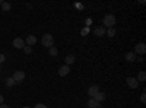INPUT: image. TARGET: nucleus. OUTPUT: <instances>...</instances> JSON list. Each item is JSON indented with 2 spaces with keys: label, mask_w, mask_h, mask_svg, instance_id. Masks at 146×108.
<instances>
[{
  "label": "nucleus",
  "mask_w": 146,
  "mask_h": 108,
  "mask_svg": "<svg viewBox=\"0 0 146 108\" xmlns=\"http://www.w3.org/2000/svg\"><path fill=\"white\" fill-rule=\"evenodd\" d=\"M114 25H115V16L111 15V13L105 15L104 19H102V27L107 29V28H114Z\"/></svg>",
  "instance_id": "nucleus-1"
},
{
  "label": "nucleus",
  "mask_w": 146,
  "mask_h": 108,
  "mask_svg": "<svg viewBox=\"0 0 146 108\" xmlns=\"http://www.w3.org/2000/svg\"><path fill=\"white\" fill-rule=\"evenodd\" d=\"M41 42H42V45H44V47L50 48V47H53V45H54V37H53L51 34H44V35H42Z\"/></svg>",
  "instance_id": "nucleus-2"
},
{
  "label": "nucleus",
  "mask_w": 146,
  "mask_h": 108,
  "mask_svg": "<svg viewBox=\"0 0 146 108\" xmlns=\"http://www.w3.org/2000/svg\"><path fill=\"white\" fill-rule=\"evenodd\" d=\"M25 76H27V75H25V72H23V70H16L12 78H13V80H15L16 83H21V82L25 80Z\"/></svg>",
  "instance_id": "nucleus-3"
},
{
  "label": "nucleus",
  "mask_w": 146,
  "mask_h": 108,
  "mask_svg": "<svg viewBox=\"0 0 146 108\" xmlns=\"http://www.w3.org/2000/svg\"><path fill=\"white\" fill-rule=\"evenodd\" d=\"M126 83H127V86L131 88V89H137V88H139V82H137V79H136V78H133V76H129V78L126 79Z\"/></svg>",
  "instance_id": "nucleus-4"
},
{
  "label": "nucleus",
  "mask_w": 146,
  "mask_h": 108,
  "mask_svg": "<svg viewBox=\"0 0 146 108\" xmlns=\"http://www.w3.org/2000/svg\"><path fill=\"white\" fill-rule=\"evenodd\" d=\"M133 53H135V54H145V53H146V45H145V42L136 44L135 51H133Z\"/></svg>",
  "instance_id": "nucleus-5"
},
{
  "label": "nucleus",
  "mask_w": 146,
  "mask_h": 108,
  "mask_svg": "<svg viewBox=\"0 0 146 108\" xmlns=\"http://www.w3.org/2000/svg\"><path fill=\"white\" fill-rule=\"evenodd\" d=\"M98 92H100V86H98V85H91V86H89V89H88V95H89V98H94Z\"/></svg>",
  "instance_id": "nucleus-6"
},
{
  "label": "nucleus",
  "mask_w": 146,
  "mask_h": 108,
  "mask_svg": "<svg viewBox=\"0 0 146 108\" xmlns=\"http://www.w3.org/2000/svg\"><path fill=\"white\" fill-rule=\"evenodd\" d=\"M25 45H27V44H25V40H22V38H15V40H13V47H15V48L22 50Z\"/></svg>",
  "instance_id": "nucleus-7"
},
{
  "label": "nucleus",
  "mask_w": 146,
  "mask_h": 108,
  "mask_svg": "<svg viewBox=\"0 0 146 108\" xmlns=\"http://www.w3.org/2000/svg\"><path fill=\"white\" fill-rule=\"evenodd\" d=\"M70 73V67L63 64V66H60L58 67V76H67Z\"/></svg>",
  "instance_id": "nucleus-8"
},
{
  "label": "nucleus",
  "mask_w": 146,
  "mask_h": 108,
  "mask_svg": "<svg viewBox=\"0 0 146 108\" xmlns=\"http://www.w3.org/2000/svg\"><path fill=\"white\" fill-rule=\"evenodd\" d=\"M105 28L104 27H96L95 29H94V35H95V37H104V35H105Z\"/></svg>",
  "instance_id": "nucleus-9"
},
{
  "label": "nucleus",
  "mask_w": 146,
  "mask_h": 108,
  "mask_svg": "<svg viewBox=\"0 0 146 108\" xmlns=\"http://www.w3.org/2000/svg\"><path fill=\"white\" fill-rule=\"evenodd\" d=\"M105 98H107V95H105L104 92H101V91H100V92L94 97V99H95L96 102H100V104H102V102L105 101Z\"/></svg>",
  "instance_id": "nucleus-10"
},
{
  "label": "nucleus",
  "mask_w": 146,
  "mask_h": 108,
  "mask_svg": "<svg viewBox=\"0 0 146 108\" xmlns=\"http://www.w3.org/2000/svg\"><path fill=\"white\" fill-rule=\"evenodd\" d=\"M124 58L127 60V62H130V63H133V62H136V54L135 53H133V51H129V53H126L124 54Z\"/></svg>",
  "instance_id": "nucleus-11"
},
{
  "label": "nucleus",
  "mask_w": 146,
  "mask_h": 108,
  "mask_svg": "<svg viewBox=\"0 0 146 108\" xmlns=\"http://www.w3.org/2000/svg\"><path fill=\"white\" fill-rule=\"evenodd\" d=\"M25 44H28L29 47H32L34 44H36V37H35V35H28L27 40H25Z\"/></svg>",
  "instance_id": "nucleus-12"
},
{
  "label": "nucleus",
  "mask_w": 146,
  "mask_h": 108,
  "mask_svg": "<svg viewBox=\"0 0 146 108\" xmlns=\"http://www.w3.org/2000/svg\"><path fill=\"white\" fill-rule=\"evenodd\" d=\"M75 56H73V54H67L66 56V58H64V64L66 66H69V64H73V63H75Z\"/></svg>",
  "instance_id": "nucleus-13"
},
{
  "label": "nucleus",
  "mask_w": 146,
  "mask_h": 108,
  "mask_svg": "<svg viewBox=\"0 0 146 108\" xmlns=\"http://www.w3.org/2000/svg\"><path fill=\"white\" fill-rule=\"evenodd\" d=\"M88 107H89V108H101V104H100V102H96L94 98H89V101H88Z\"/></svg>",
  "instance_id": "nucleus-14"
},
{
  "label": "nucleus",
  "mask_w": 146,
  "mask_h": 108,
  "mask_svg": "<svg viewBox=\"0 0 146 108\" xmlns=\"http://www.w3.org/2000/svg\"><path fill=\"white\" fill-rule=\"evenodd\" d=\"M105 35H108L110 38H114V37H115V28H107Z\"/></svg>",
  "instance_id": "nucleus-15"
},
{
  "label": "nucleus",
  "mask_w": 146,
  "mask_h": 108,
  "mask_svg": "<svg viewBox=\"0 0 146 108\" xmlns=\"http://www.w3.org/2000/svg\"><path fill=\"white\" fill-rule=\"evenodd\" d=\"M137 82H145V79H146V73L142 70V72H139V75H137Z\"/></svg>",
  "instance_id": "nucleus-16"
},
{
  "label": "nucleus",
  "mask_w": 146,
  "mask_h": 108,
  "mask_svg": "<svg viewBox=\"0 0 146 108\" xmlns=\"http://www.w3.org/2000/svg\"><path fill=\"white\" fill-rule=\"evenodd\" d=\"M48 53H50V56H53V57H56L57 54H58V50L56 48V47L53 45V47H50V48H48Z\"/></svg>",
  "instance_id": "nucleus-17"
},
{
  "label": "nucleus",
  "mask_w": 146,
  "mask_h": 108,
  "mask_svg": "<svg viewBox=\"0 0 146 108\" xmlns=\"http://www.w3.org/2000/svg\"><path fill=\"white\" fill-rule=\"evenodd\" d=\"M10 9H12L10 3H7V2H3V3H2V10H3V12H9Z\"/></svg>",
  "instance_id": "nucleus-18"
},
{
  "label": "nucleus",
  "mask_w": 146,
  "mask_h": 108,
  "mask_svg": "<svg viewBox=\"0 0 146 108\" xmlns=\"http://www.w3.org/2000/svg\"><path fill=\"white\" fill-rule=\"evenodd\" d=\"M15 83H16V82L13 80V78H7V79H6V86H9V88H10V86H13Z\"/></svg>",
  "instance_id": "nucleus-19"
},
{
  "label": "nucleus",
  "mask_w": 146,
  "mask_h": 108,
  "mask_svg": "<svg viewBox=\"0 0 146 108\" xmlns=\"http://www.w3.org/2000/svg\"><path fill=\"white\" fill-rule=\"evenodd\" d=\"M22 50H23V53H25V54H31V53H32V48H31L29 45H25Z\"/></svg>",
  "instance_id": "nucleus-20"
},
{
  "label": "nucleus",
  "mask_w": 146,
  "mask_h": 108,
  "mask_svg": "<svg viewBox=\"0 0 146 108\" xmlns=\"http://www.w3.org/2000/svg\"><path fill=\"white\" fill-rule=\"evenodd\" d=\"M140 101H142V104H145V102H146V93H145V92L140 95Z\"/></svg>",
  "instance_id": "nucleus-21"
},
{
  "label": "nucleus",
  "mask_w": 146,
  "mask_h": 108,
  "mask_svg": "<svg viewBox=\"0 0 146 108\" xmlns=\"http://www.w3.org/2000/svg\"><path fill=\"white\" fill-rule=\"evenodd\" d=\"M34 108H48V107H47L45 104H41V102H40V104H36Z\"/></svg>",
  "instance_id": "nucleus-22"
},
{
  "label": "nucleus",
  "mask_w": 146,
  "mask_h": 108,
  "mask_svg": "<svg viewBox=\"0 0 146 108\" xmlns=\"http://www.w3.org/2000/svg\"><path fill=\"white\" fill-rule=\"evenodd\" d=\"M5 60H6V57H5V54H2V53H0V64H2V63L5 62Z\"/></svg>",
  "instance_id": "nucleus-23"
},
{
  "label": "nucleus",
  "mask_w": 146,
  "mask_h": 108,
  "mask_svg": "<svg viewBox=\"0 0 146 108\" xmlns=\"http://www.w3.org/2000/svg\"><path fill=\"white\" fill-rule=\"evenodd\" d=\"M88 32H89V29H88V28H83V29H82V35H86Z\"/></svg>",
  "instance_id": "nucleus-24"
},
{
  "label": "nucleus",
  "mask_w": 146,
  "mask_h": 108,
  "mask_svg": "<svg viewBox=\"0 0 146 108\" xmlns=\"http://www.w3.org/2000/svg\"><path fill=\"white\" fill-rule=\"evenodd\" d=\"M3 102H5V97H3V95H2V93H0V105H2Z\"/></svg>",
  "instance_id": "nucleus-25"
},
{
  "label": "nucleus",
  "mask_w": 146,
  "mask_h": 108,
  "mask_svg": "<svg viewBox=\"0 0 146 108\" xmlns=\"http://www.w3.org/2000/svg\"><path fill=\"white\" fill-rule=\"evenodd\" d=\"M0 108H10L9 105H5V104H2V105H0Z\"/></svg>",
  "instance_id": "nucleus-26"
},
{
  "label": "nucleus",
  "mask_w": 146,
  "mask_h": 108,
  "mask_svg": "<svg viewBox=\"0 0 146 108\" xmlns=\"http://www.w3.org/2000/svg\"><path fill=\"white\" fill-rule=\"evenodd\" d=\"M22 108H31V107H22Z\"/></svg>",
  "instance_id": "nucleus-27"
}]
</instances>
